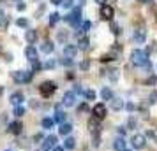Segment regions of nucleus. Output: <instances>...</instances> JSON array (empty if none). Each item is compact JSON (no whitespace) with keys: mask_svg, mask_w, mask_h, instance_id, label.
<instances>
[{"mask_svg":"<svg viewBox=\"0 0 157 151\" xmlns=\"http://www.w3.org/2000/svg\"><path fill=\"white\" fill-rule=\"evenodd\" d=\"M131 62L136 67H143V65L148 62V53L143 51V49H134L131 53Z\"/></svg>","mask_w":157,"mask_h":151,"instance_id":"f257e3e1","label":"nucleus"},{"mask_svg":"<svg viewBox=\"0 0 157 151\" xmlns=\"http://www.w3.org/2000/svg\"><path fill=\"white\" fill-rule=\"evenodd\" d=\"M32 77H34V72L32 70H16V72H13V79H14L16 83H20V84L30 83Z\"/></svg>","mask_w":157,"mask_h":151,"instance_id":"f03ea898","label":"nucleus"},{"mask_svg":"<svg viewBox=\"0 0 157 151\" xmlns=\"http://www.w3.org/2000/svg\"><path fill=\"white\" fill-rule=\"evenodd\" d=\"M55 90H57V84H55L53 81H44V83L39 84V92H41V95L46 97V99L55 93Z\"/></svg>","mask_w":157,"mask_h":151,"instance_id":"7ed1b4c3","label":"nucleus"},{"mask_svg":"<svg viewBox=\"0 0 157 151\" xmlns=\"http://www.w3.org/2000/svg\"><path fill=\"white\" fill-rule=\"evenodd\" d=\"M79 20H81V9H79V7H74L69 14L65 16V21L71 23L72 27H78Z\"/></svg>","mask_w":157,"mask_h":151,"instance_id":"20e7f679","label":"nucleus"},{"mask_svg":"<svg viewBox=\"0 0 157 151\" xmlns=\"http://www.w3.org/2000/svg\"><path fill=\"white\" fill-rule=\"evenodd\" d=\"M131 144H132L134 149H143L145 144H147V137L143 135V134H134V135L131 137Z\"/></svg>","mask_w":157,"mask_h":151,"instance_id":"39448f33","label":"nucleus"},{"mask_svg":"<svg viewBox=\"0 0 157 151\" xmlns=\"http://www.w3.org/2000/svg\"><path fill=\"white\" fill-rule=\"evenodd\" d=\"M57 141H58V137H57V135H48V137H44L43 142H41V149H43V151L53 149V148L57 146Z\"/></svg>","mask_w":157,"mask_h":151,"instance_id":"423d86ee","label":"nucleus"},{"mask_svg":"<svg viewBox=\"0 0 157 151\" xmlns=\"http://www.w3.org/2000/svg\"><path fill=\"white\" fill-rule=\"evenodd\" d=\"M92 113H94V118H97V120H104L106 114H108V109H106V106L101 102V104H95V106H94Z\"/></svg>","mask_w":157,"mask_h":151,"instance_id":"0eeeda50","label":"nucleus"},{"mask_svg":"<svg viewBox=\"0 0 157 151\" xmlns=\"http://www.w3.org/2000/svg\"><path fill=\"white\" fill-rule=\"evenodd\" d=\"M76 104V93L74 92H65V95H64V99H62V106L64 107H72Z\"/></svg>","mask_w":157,"mask_h":151,"instance_id":"6e6552de","label":"nucleus"},{"mask_svg":"<svg viewBox=\"0 0 157 151\" xmlns=\"http://www.w3.org/2000/svg\"><path fill=\"white\" fill-rule=\"evenodd\" d=\"M115 11L111 5H101V20H104V21H111V18H113Z\"/></svg>","mask_w":157,"mask_h":151,"instance_id":"1a4fd4ad","label":"nucleus"},{"mask_svg":"<svg viewBox=\"0 0 157 151\" xmlns=\"http://www.w3.org/2000/svg\"><path fill=\"white\" fill-rule=\"evenodd\" d=\"M145 41H147V30L145 28H138L134 34V42L136 44H145Z\"/></svg>","mask_w":157,"mask_h":151,"instance_id":"9d476101","label":"nucleus"},{"mask_svg":"<svg viewBox=\"0 0 157 151\" xmlns=\"http://www.w3.org/2000/svg\"><path fill=\"white\" fill-rule=\"evenodd\" d=\"M25 56H27V60H29L30 63H34V62H37V51L34 46H29L27 49H25Z\"/></svg>","mask_w":157,"mask_h":151,"instance_id":"9b49d317","label":"nucleus"},{"mask_svg":"<svg viewBox=\"0 0 157 151\" xmlns=\"http://www.w3.org/2000/svg\"><path fill=\"white\" fill-rule=\"evenodd\" d=\"M9 132H11V134H14V135H20V134L23 132L21 121H13V123H9Z\"/></svg>","mask_w":157,"mask_h":151,"instance_id":"f8f14e48","label":"nucleus"},{"mask_svg":"<svg viewBox=\"0 0 157 151\" xmlns=\"http://www.w3.org/2000/svg\"><path fill=\"white\" fill-rule=\"evenodd\" d=\"M125 146H127V142H125L124 137H117L113 141V149L115 151H125Z\"/></svg>","mask_w":157,"mask_h":151,"instance_id":"ddd939ff","label":"nucleus"},{"mask_svg":"<svg viewBox=\"0 0 157 151\" xmlns=\"http://www.w3.org/2000/svg\"><path fill=\"white\" fill-rule=\"evenodd\" d=\"M64 55H65V58H71V60H72V58L78 55V48H76V46H72V44H69V46H65Z\"/></svg>","mask_w":157,"mask_h":151,"instance_id":"4468645a","label":"nucleus"},{"mask_svg":"<svg viewBox=\"0 0 157 151\" xmlns=\"http://www.w3.org/2000/svg\"><path fill=\"white\" fill-rule=\"evenodd\" d=\"M25 39H27V42L32 46V44L37 41V34H36V30H32V28H27V32H25Z\"/></svg>","mask_w":157,"mask_h":151,"instance_id":"2eb2a0df","label":"nucleus"},{"mask_svg":"<svg viewBox=\"0 0 157 151\" xmlns=\"http://www.w3.org/2000/svg\"><path fill=\"white\" fill-rule=\"evenodd\" d=\"M9 100H11V104H13V106H21V102H23V93H20V92H14V93L11 95V99H9Z\"/></svg>","mask_w":157,"mask_h":151,"instance_id":"dca6fc26","label":"nucleus"},{"mask_svg":"<svg viewBox=\"0 0 157 151\" xmlns=\"http://www.w3.org/2000/svg\"><path fill=\"white\" fill-rule=\"evenodd\" d=\"M72 132V125L71 123H62L60 127H58V134L60 135H69Z\"/></svg>","mask_w":157,"mask_h":151,"instance_id":"f3484780","label":"nucleus"},{"mask_svg":"<svg viewBox=\"0 0 157 151\" xmlns=\"http://www.w3.org/2000/svg\"><path fill=\"white\" fill-rule=\"evenodd\" d=\"M53 49H55V46H53V42H51V41H44V42L41 44V51H43L44 55H50V53H53Z\"/></svg>","mask_w":157,"mask_h":151,"instance_id":"a211bd4d","label":"nucleus"},{"mask_svg":"<svg viewBox=\"0 0 157 151\" xmlns=\"http://www.w3.org/2000/svg\"><path fill=\"white\" fill-rule=\"evenodd\" d=\"M53 121H55V123H60V125H62V123H65V113H64V111H60V109L57 107V111H55V118H53Z\"/></svg>","mask_w":157,"mask_h":151,"instance_id":"6ab92c4d","label":"nucleus"},{"mask_svg":"<svg viewBox=\"0 0 157 151\" xmlns=\"http://www.w3.org/2000/svg\"><path fill=\"white\" fill-rule=\"evenodd\" d=\"M88 125H90V132H92V134L101 132V125H99V120H97V118H92V120L88 121Z\"/></svg>","mask_w":157,"mask_h":151,"instance_id":"aec40b11","label":"nucleus"},{"mask_svg":"<svg viewBox=\"0 0 157 151\" xmlns=\"http://www.w3.org/2000/svg\"><path fill=\"white\" fill-rule=\"evenodd\" d=\"M76 148V141H74V137H67L64 141V149H74Z\"/></svg>","mask_w":157,"mask_h":151,"instance_id":"412c9836","label":"nucleus"},{"mask_svg":"<svg viewBox=\"0 0 157 151\" xmlns=\"http://www.w3.org/2000/svg\"><path fill=\"white\" fill-rule=\"evenodd\" d=\"M101 99H102V100H111V99H113L111 90H109V88H102V90H101Z\"/></svg>","mask_w":157,"mask_h":151,"instance_id":"4be33fe9","label":"nucleus"},{"mask_svg":"<svg viewBox=\"0 0 157 151\" xmlns=\"http://www.w3.org/2000/svg\"><path fill=\"white\" fill-rule=\"evenodd\" d=\"M41 125H43V128L51 130V128H53V125H55V121H53V118H43Z\"/></svg>","mask_w":157,"mask_h":151,"instance_id":"5701e85b","label":"nucleus"},{"mask_svg":"<svg viewBox=\"0 0 157 151\" xmlns=\"http://www.w3.org/2000/svg\"><path fill=\"white\" fill-rule=\"evenodd\" d=\"M122 107H124V102L120 99H111V109L113 111H120Z\"/></svg>","mask_w":157,"mask_h":151,"instance_id":"b1692460","label":"nucleus"},{"mask_svg":"<svg viewBox=\"0 0 157 151\" xmlns=\"http://www.w3.org/2000/svg\"><path fill=\"white\" fill-rule=\"evenodd\" d=\"M90 46V41H88V37H81L78 41V49H86Z\"/></svg>","mask_w":157,"mask_h":151,"instance_id":"393cba45","label":"nucleus"},{"mask_svg":"<svg viewBox=\"0 0 157 151\" xmlns=\"http://www.w3.org/2000/svg\"><path fill=\"white\" fill-rule=\"evenodd\" d=\"M58 21H60V14H58V13H51L50 14V25L51 27H55Z\"/></svg>","mask_w":157,"mask_h":151,"instance_id":"a878e982","label":"nucleus"},{"mask_svg":"<svg viewBox=\"0 0 157 151\" xmlns=\"http://www.w3.org/2000/svg\"><path fill=\"white\" fill-rule=\"evenodd\" d=\"M99 144H101V132H95V134H92V146L97 148Z\"/></svg>","mask_w":157,"mask_h":151,"instance_id":"bb28decb","label":"nucleus"},{"mask_svg":"<svg viewBox=\"0 0 157 151\" xmlns=\"http://www.w3.org/2000/svg\"><path fill=\"white\" fill-rule=\"evenodd\" d=\"M83 97H85L86 100H94L97 95H95V92H94V90H86V92H83Z\"/></svg>","mask_w":157,"mask_h":151,"instance_id":"cd10ccee","label":"nucleus"},{"mask_svg":"<svg viewBox=\"0 0 157 151\" xmlns=\"http://www.w3.org/2000/svg\"><path fill=\"white\" fill-rule=\"evenodd\" d=\"M13 114H14L16 118H21V116L25 114V109H23L21 106H16V107H14V111H13Z\"/></svg>","mask_w":157,"mask_h":151,"instance_id":"c85d7f7f","label":"nucleus"},{"mask_svg":"<svg viewBox=\"0 0 157 151\" xmlns=\"http://www.w3.org/2000/svg\"><path fill=\"white\" fill-rule=\"evenodd\" d=\"M106 72H109V74H108V77H109L111 81L118 79V70H117V69H111V70H106Z\"/></svg>","mask_w":157,"mask_h":151,"instance_id":"c756f323","label":"nucleus"},{"mask_svg":"<svg viewBox=\"0 0 157 151\" xmlns=\"http://www.w3.org/2000/svg\"><path fill=\"white\" fill-rule=\"evenodd\" d=\"M92 28V23L88 21V20H86V21H83L81 23V32H83V34H86V32H88V30Z\"/></svg>","mask_w":157,"mask_h":151,"instance_id":"7c9ffc66","label":"nucleus"},{"mask_svg":"<svg viewBox=\"0 0 157 151\" xmlns=\"http://www.w3.org/2000/svg\"><path fill=\"white\" fill-rule=\"evenodd\" d=\"M109 30H111V32H113L115 35H118V34H120V27H118V25H117V23H109Z\"/></svg>","mask_w":157,"mask_h":151,"instance_id":"2f4dec72","label":"nucleus"},{"mask_svg":"<svg viewBox=\"0 0 157 151\" xmlns=\"http://www.w3.org/2000/svg\"><path fill=\"white\" fill-rule=\"evenodd\" d=\"M102 63H106V62H111V60H117V56H113V55H102V56L99 58Z\"/></svg>","mask_w":157,"mask_h":151,"instance_id":"473e14b6","label":"nucleus"},{"mask_svg":"<svg viewBox=\"0 0 157 151\" xmlns=\"http://www.w3.org/2000/svg\"><path fill=\"white\" fill-rule=\"evenodd\" d=\"M16 25H18V27H21V28H29V21H27L25 18H20V20L16 21Z\"/></svg>","mask_w":157,"mask_h":151,"instance_id":"72a5a7b5","label":"nucleus"},{"mask_svg":"<svg viewBox=\"0 0 157 151\" xmlns=\"http://www.w3.org/2000/svg\"><path fill=\"white\" fill-rule=\"evenodd\" d=\"M58 63L65 65V67H72V60L71 58H62V60H58Z\"/></svg>","mask_w":157,"mask_h":151,"instance_id":"f704fd0d","label":"nucleus"},{"mask_svg":"<svg viewBox=\"0 0 157 151\" xmlns=\"http://www.w3.org/2000/svg\"><path fill=\"white\" fill-rule=\"evenodd\" d=\"M127 128L129 130H134L136 128V120H134V118H129V120H127Z\"/></svg>","mask_w":157,"mask_h":151,"instance_id":"c9c22d12","label":"nucleus"},{"mask_svg":"<svg viewBox=\"0 0 157 151\" xmlns=\"http://www.w3.org/2000/svg\"><path fill=\"white\" fill-rule=\"evenodd\" d=\"M79 69H81V70H88V69H90V62H88V60H83V62L79 63Z\"/></svg>","mask_w":157,"mask_h":151,"instance_id":"e433bc0d","label":"nucleus"},{"mask_svg":"<svg viewBox=\"0 0 157 151\" xmlns=\"http://www.w3.org/2000/svg\"><path fill=\"white\" fill-rule=\"evenodd\" d=\"M157 102V92L154 90L152 93H150V97H148V104H155Z\"/></svg>","mask_w":157,"mask_h":151,"instance_id":"4c0bfd02","label":"nucleus"},{"mask_svg":"<svg viewBox=\"0 0 157 151\" xmlns=\"http://www.w3.org/2000/svg\"><path fill=\"white\" fill-rule=\"evenodd\" d=\"M58 41H60V42H65V41H67V32H65V30H62V32L58 34Z\"/></svg>","mask_w":157,"mask_h":151,"instance_id":"58836bf2","label":"nucleus"},{"mask_svg":"<svg viewBox=\"0 0 157 151\" xmlns=\"http://www.w3.org/2000/svg\"><path fill=\"white\" fill-rule=\"evenodd\" d=\"M145 84H150V86H152V84H157V76H152V77H148V79L145 81Z\"/></svg>","mask_w":157,"mask_h":151,"instance_id":"ea45409f","label":"nucleus"},{"mask_svg":"<svg viewBox=\"0 0 157 151\" xmlns=\"http://www.w3.org/2000/svg\"><path fill=\"white\" fill-rule=\"evenodd\" d=\"M41 69H43V65L39 63V62H34L32 63V72H37V70H41Z\"/></svg>","mask_w":157,"mask_h":151,"instance_id":"a19ab883","label":"nucleus"},{"mask_svg":"<svg viewBox=\"0 0 157 151\" xmlns=\"http://www.w3.org/2000/svg\"><path fill=\"white\" fill-rule=\"evenodd\" d=\"M57 65V62H53V60H50V62H46V63L43 65V69H53Z\"/></svg>","mask_w":157,"mask_h":151,"instance_id":"79ce46f5","label":"nucleus"},{"mask_svg":"<svg viewBox=\"0 0 157 151\" xmlns=\"http://www.w3.org/2000/svg\"><path fill=\"white\" fill-rule=\"evenodd\" d=\"M72 4H74V0H62V5H64V7H67V9H71Z\"/></svg>","mask_w":157,"mask_h":151,"instance_id":"37998d69","label":"nucleus"},{"mask_svg":"<svg viewBox=\"0 0 157 151\" xmlns=\"http://www.w3.org/2000/svg\"><path fill=\"white\" fill-rule=\"evenodd\" d=\"M125 109H127L129 113H132V111H134V109H136V106H134V104H132V102H127V104H125Z\"/></svg>","mask_w":157,"mask_h":151,"instance_id":"c03bdc74","label":"nucleus"},{"mask_svg":"<svg viewBox=\"0 0 157 151\" xmlns=\"http://www.w3.org/2000/svg\"><path fill=\"white\" fill-rule=\"evenodd\" d=\"M117 130H118L120 137H124V135H125V132H127V128H125V127H117Z\"/></svg>","mask_w":157,"mask_h":151,"instance_id":"a18cd8bd","label":"nucleus"},{"mask_svg":"<svg viewBox=\"0 0 157 151\" xmlns=\"http://www.w3.org/2000/svg\"><path fill=\"white\" fill-rule=\"evenodd\" d=\"M43 134H36V135H34V141H36V142H39V141H41V142H43Z\"/></svg>","mask_w":157,"mask_h":151,"instance_id":"49530a36","label":"nucleus"},{"mask_svg":"<svg viewBox=\"0 0 157 151\" xmlns=\"http://www.w3.org/2000/svg\"><path fill=\"white\" fill-rule=\"evenodd\" d=\"M78 111H79V113H83V111H88V106H86V104H81V106L78 107Z\"/></svg>","mask_w":157,"mask_h":151,"instance_id":"de8ad7c7","label":"nucleus"},{"mask_svg":"<svg viewBox=\"0 0 157 151\" xmlns=\"http://www.w3.org/2000/svg\"><path fill=\"white\" fill-rule=\"evenodd\" d=\"M18 11H25V4L20 2V4H18Z\"/></svg>","mask_w":157,"mask_h":151,"instance_id":"09e8293b","label":"nucleus"},{"mask_svg":"<svg viewBox=\"0 0 157 151\" xmlns=\"http://www.w3.org/2000/svg\"><path fill=\"white\" fill-rule=\"evenodd\" d=\"M51 151H65V149H64V148H60V146H55Z\"/></svg>","mask_w":157,"mask_h":151,"instance_id":"8fccbe9b","label":"nucleus"},{"mask_svg":"<svg viewBox=\"0 0 157 151\" xmlns=\"http://www.w3.org/2000/svg\"><path fill=\"white\" fill-rule=\"evenodd\" d=\"M51 4H55V5H60V4H62V0H51Z\"/></svg>","mask_w":157,"mask_h":151,"instance_id":"3c124183","label":"nucleus"},{"mask_svg":"<svg viewBox=\"0 0 157 151\" xmlns=\"http://www.w3.org/2000/svg\"><path fill=\"white\" fill-rule=\"evenodd\" d=\"M2 21H4V13L0 11V25H2Z\"/></svg>","mask_w":157,"mask_h":151,"instance_id":"603ef678","label":"nucleus"},{"mask_svg":"<svg viewBox=\"0 0 157 151\" xmlns=\"http://www.w3.org/2000/svg\"><path fill=\"white\" fill-rule=\"evenodd\" d=\"M95 2H97L99 5H104V2H106V0H95Z\"/></svg>","mask_w":157,"mask_h":151,"instance_id":"864d4df0","label":"nucleus"},{"mask_svg":"<svg viewBox=\"0 0 157 151\" xmlns=\"http://www.w3.org/2000/svg\"><path fill=\"white\" fill-rule=\"evenodd\" d=\"M14 2H23V0H14Z\"/></svg>","mask_w":157,"mask_h":151,"instance_id":"5fc2aeb1","label":"nucleus"},{"mask_svg":"<svg viewBox=\"0 0 157 151\" xmlns=\"http://www.w3.org/2000/svg\"><path fill=\"white\" fill-rule=\"evenodd\" d=\"M37 151H43V149H37Z\"/></svg>","mask_w":157,"mask_h":151,"instance_id":"6e6d98bb","label":"nucleus"},{"mask_svg":"<svg viewBox=\"0 0 157 151\" xmlns=\"http://www.w3.org/2000/svg\"><path fill=\"white\" fill-rule=\"evenodd\" d=\"M6 151H11V149H6Z\"/></svg>","mask_w":157,"mask_h":151,"instance_id":"4d7b16f0","label":"nucleus"},{"mask_svg":"<svg viewBox=\"0 0 157 151\" xmlns=\"http://www.w3.org/2000/svg\"><path fill=\"white\" fill-rule=\"evenodd\" d=\"M125 151H131V149H125Z\"/></svg>","mask_w":157,"mask_h":151,"instance_id":"13d9d810","label":"nucleus"}]
</instances>
